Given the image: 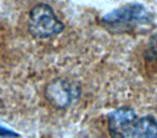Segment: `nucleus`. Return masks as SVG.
Returning a JSON list of instances; mask_svg holds the SVG:
<instances>
[{"label":"nucleus","instance_id":"f257e3e1","mask_svg":"<svg viewBox=\"0 0 157 138\" xmlns=\"http://www.w3.org/2000/svg\"><path fill=\"white\" fill-rule=\"evenodd\" d=\"M110 134L114 138H157V120L138 116L130 107H121L108 116Z\"/></svg>","mask_w":157,"mask_h":138},{"label":"nucleus","instance_id":"7ed1b4c3","mask_svg":"<svg viewBox=\"0 0 157 138\" xmlns=\"http://www.w3.org/2000/svg\"><path fill=\"white\" fill-rule=\"evenodd\" d=\"M27 25L29 34L37 39H48L65 29L63 23L57 18L53 8L46 3H38L30 10Z\"/></svg>","mask_w":157,"mask_h":138},{"label":"nucleus","instance_id":"39448f33","mask_svg":"<svg viewBox=\"0 0 157 138\" xmlns=\"http://www.w3.org/2000/svg\"><path fill=\"white\" fill-rule=\"evenodd\" d=\"M18 136L15 132H13L12 129L7 128V127L2 126V125H0V137H16Z\"/></svg>","mask_w":157,"mask_h":138},{"label":"nucleus","instance_id":"f03ea898","mask_svg":"<svg viewBox=\"0 0 157 138\" xmlns=\"http://www.w3.org/2000/svg\"><path fill=\"white\" fill-rule=\"evenodd\" d=\"M154 16L141 3H128L114 9L102 16L101 24L110 33H127L142 25L153 22Z\"/></svg>","mask_w":157,"mask_h":138},{"label":"nucleus","instance_id":"423d86ee","mask_svg":"<svg viewBox=\"0 0 157 138\" xmlns=\"http://www.w3.org/2000/svg\"><path fill=\"white\" fill-rule=\"evenodd\" d=\"M152 46L155 51H157V36H155L152 40Z\"/></svg>","mask_w":157,"mask_h":138},{"label":"nucleus","instance_id":"20e7f679","mask_svg":"<svg viewBox=\"0 0 157 138\" xmlns=\"http://www.w3.org/2000/svg\"><path fill=\"white\" fill-rule=\"evenodd\" d=\"M44 96L57 109H67L78 101L81 86L71 80L56 78L45 86Z\"/></svg>","mask_w":157,"mask_h":138}]
</instances>
